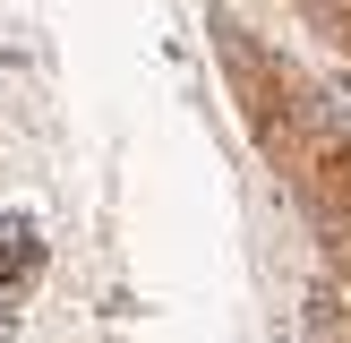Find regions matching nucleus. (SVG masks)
I'll return each instance as SVG.
<instances>
[{
	"instance_id": "obj_1",
	"label": "nucleus",
	"mask_w": 351,
	"mask_h": 343,
	"mask_svg": "<svg viewBox=\"0 0 351 343\" xmlns=\"http://www.w3.org/2000/svg\"><path fill=\"white\" fill-rule=\"evenodd\" d=\"M206 26H215V60H223V78H232V103H240V120H249L257 154L283 172L291 146L308 137V120L326 112V86L308 78L283 43H266V34H257L240 9H223V0L206 9Z\"/></svg>"
},
{
	"instance_id": "obj_2",
	"label": "nucleus",
	"mask_w": 351,
	"mask_h": 343,
	"mask_svg": "<svg viewBox=\"0 0 351 343\" xmlns=\"http://www.w3.org/2000/svg\"><path fill=\"white\" fill-rule=\"evenodd\" d=\"M283 180H291V198H300L308 232L326 240V257L351 274V112L326 103V112L308 120V137L291 146Z\"/></svg>"
},
{
	"instance_id": "obj_3",
	"label": "nucleus",
	"mask_w": 351,
	"mask_h": 343,
	"mask_svg": "<svg viewBox=\"0 0 351 343\" xmlns=\"http://www.w3.org/2000/svg\"><path fill=\"white\" fill-rule=\"evenodd\" d=\"M300 17H308V26H317L326 43L351 60V0H300Z\"/></svg>"
}]
</instances>
